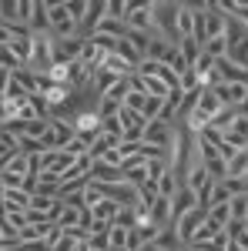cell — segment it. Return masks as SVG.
<instances>
[{
  "mask_svg": "<svg viewBox=\"0 0 248 251\" xmlns=\"http://www.w3.org/2000/svg\"><path fill=\"white\" fill-rule=\"evenodd\" d=\"M231 194H228V188H225V181H218L215 188H211V198H208V208H215V204H225Z\"/></svg>",
  "mask_w": 248,
  "mask_h": 251,
  "instance_id": "cell-42",
  "label": "cell"
},
{
  "mask_svg": "<svg viewBox=\"0 0 248 251\" xmlns=\"http://www.w3.org/2000/svg\"><path fill=\"white\" fill-rule=\"evenodd\" d=\"M168 50H171V47H168V44H165L161 37H151V44H148V54H144V57H148V60H158V64H161ZM144 57H141V60H144Z\"/></svg>",
  "mask_w": 248,
  "mask_h": 251,
  "instance_id": "cell-27",
  "label": "cell"
},
{
  "mask_svg": "<svg viewBox=\"0 0 248 251\" xmlns=\"http://www.w3.org/2000/svg\"><path fill=\"white\" fill-rule=\"evenodd\" d=\"M178 50H181V57L188 60V67H194V60L201 57V47H198V44H194L191 37H185V40H181V47H178Z\"/></svg>",
  "mask_w": 248,
  "mask_h": 251,
  "instance_id": "cell-35",
  "label": "cell"
},
{
  "mask_svg": "<svg viewBox=\"0 0 248 251\" xmlns=\"http://www.w3.org/2000/svg\"><path fill=\"white\" fill-rule=\"evenodd\" d=\"M0 67L10 71V74H17V71H24V60H20L10 47H0Z\"/></svg>",
  "mask_w": 248,
  "mask_h": 251,
  "instance_id": "cell-23",
  "label": "cell"
},
{
  "mask_svg": "<svg viewBox=\"0 0 248 251\" xmlns=\"http://www.w3.org/2000/svg\"><path fill=\"white\" fill-rule=\"evenodd\" d=\"M128 91H131V77H117V80H114V87H111V91H108L104 97H111V100H117V104H124Z\"/></svg>",
  "mask_w": 248,
  "mask_h": 251,
  "instance_id": "cell-29",
  "label": "cell"
},
{
  "mask_svg": "<svg viewBox=\"0 0 248 251\" xmlns=\"http://www.w3.org/2000/svg\"><path fill=\"white\" fill-rule=\"evenodd\" d=\"M205 171H208L211 181H225V177H228V161H221V157H211V161H205Z\"/></svg>",
  "mask_w": 248,
  "mask_h": 251,
  "instance_id": "cell-24",
  "label": "cell"
},
{
  "mask_svg": "<svg viewBox=\"0 0 248 251\" xmlns=\"http://www.w3.org/2000/svg\"><path fill=\"white\" fill-rule=\"evenodd\" d=\"M37 238H44L37 225H24V228L17 231V241H20V245H24V241H37Z\"/></svg>",
  "mask_w": 248,
  "mask_h": 251,
  "instance_id": "cell-46",
  "label": "cell"
},
{
  "mask_svg": "<svg viewBox=\"0 0 248 251\" xmlns=\"http://www.w3.org/2000/svg\"><path fill=\"white\" fill-rule=\"evenodd\" d=\"M194 204H198V194L191 191V188H178L171 198V221H178L181 214H188Z\"/></svg>",
  "mask_w": 248,
  "mask_h": 251,
  "instance_id": "cell-5",
  "label": "cell"
},
{
  "mask_svg": "<svg viewBox=\"0 0 248 251\" xmlns=\"http://www.w3.org/2000/svg\"><path fill=\"white\" fill-rule=\"evenodd\" d=\"M178 251H194V245H181V248H178Z\"/></svg>",
  "mask_w": 248,
  "mask_h": 251,
  "instance_id": "cell-56",
  "label": "cell"
},
{
  "mask_svg": "<svg viewBox=\"0 0 248 251\" xmlns=\"http://www.w3.org/2000/svg\"><path fill=\"white\" fill-rule=\"evenodd\" d=\"M235 245H242V248H245V251H248V231H245V234H242V238H235Z\"/></svg>",
  "mask_w": 248,
  "mask_h": 251,
  "instance_id": "cell-52",
  "label": "cell"
},
{
  "mask_svg": "<svg viewBox=\"0 0 248 251\" xmlns=\"http://www.w3.org/2000/svg\"><path fill=\"white\" fill-rule=\"evenodd\" d=\"M27 208H30V191L14 188V191L3 194V211H27Z\"/></svg>",
  "mask_w": 248,
  "mask_h": 251,
  "instance_id": "cell-10",
  "label": "cell"
},
{
  "mask_svg": "<svg viewBox=\"0 0 248 251\" xmlns=\"http://www.w3.org/2000/svg\"><path fill=\"white\" fill-rule=\"evenodd\" d=\"M215 234H221V228H215V225H211L208 218H205V225H201V228L194 231V238H191V245H205V241H211Z\"/></svg>",
  "mask_w": 248,
  "mask_h": 251,
  "instance_id": "cell-34",
  "label": "cell"
},
{
  "mask_svg": "<svg viewBox=\"0 0 248 251\" xmlns=\"http://www.w3.org/2000/svg\"><path fill=\"white\" fill-rule=\"evenodd\" d=\"M194 111H198V114H205V117L211 121V117L221 111V100L215 97V91H211V87H201V94H198V104H194Z\"/></svg>",
  "mask_w": 248,
  "mask_h": 251,
  "instance_id": "cell-7",
  "label": "cell"
},
{
  "mask_svg": "<svg viewBox=\"0 0 248 251\" xmlns=\"http://www.w3.org/2000/svg\"><path fill=\"white\" fill-rule=\"evenodd\" d=\"M161 64H165V67H171L178 77H185V74L191 71V67H188V60L181 57V50H178V47H171V50L165 54V60H161Z\"/></svg>",
  "mask_w": 248,
  "mask_h": 251,
  "instance_id": "cell-14",
  "label": "cell"
},
{
  "mask_svg": "<svg viewBox=\"0 0 248 251\" xmlns=\"http://www.w3.org/2000/svg\"><path fill=\"white\" fill-rule=\"evenodd\" d=\"M91 181H97V184H117V181H124V171L117 164H108V161H94L91 164Z\"/></svg>",
  "mask_w": 248,
  "mask_h": 251,
  "instance_id": "cell-4",
  "label": "cell"
},
{
  "mask_svg": "<svg viewBox=\"0 0 248 251\" xmlns=\"http://www.w3.org/2000/svg\"><path fill=\"white\" fill-rule=\"evenodd\" d=\"M201 50H205L208 57L218 60V57H225V54H228V44H225V37H215V40H208V44H205Z\"/></svg>",
  "mask_w": 248,
  "mask_h": 251,
  "instance_id": "cell-37",
  "label": "cell"
},
{
  "mask_svg": "<svg viewBox=\"0 0 248 251\" xmlns=\"http://www.w3.org/2000/svg\"><path fill=\"white\" fill-rule=\"evenodd\" d=\"M111 248H124V241H128V228H117V225H111Z\"/></svg>",
  "mask_w": 248,
  "mask_h": 251,
  "instance_id": "cell-47",
  "label": "cell"
},
{
  "mask_svg": "<svg viewBox=\"0 0 248 251\" xmlns=\"http://www.w3.org/2000/svg\"><path fill=\"white\" fill-rule=\"evenodd\" d=\"M124 40L134 47L138 57H144V54H148V44H151V34H144V30H131V27H128V37H124Z\"/></svg>",
  "mask_w": 248,
  "mask_h": 251,
  "instance_id": "cell-18",
  "label": "cell"
},
{
  "mask_svg": "<svg viewBox=\"0 0 248 251\" xmlns=\"http://www.w3.org/2000/svg\"><path fill=\"white\" fill-rule=\"evenodd\" d=\"M67 14H71V20L81 27L84 17H87V0H67Z\"/></svg>",
  "mask_w": 248,
  "mask_h": 251,
  "instance_id": "cell-36",
  "label": "cell"
},
{
  "mask_svg": "<svg viewBox=\"0 0 248 251\" xmlns=\"http://www.w3.org/2000/svg\"><path fill=\"white\" fill-rule=\"evenodd\" d=\"M81 211H84V208H64V211H60V228H64V231H71V228H77V225H81Z\"/></svg>",
  "mask_w": 248,
  "mask_h": 251,
  "instance_id": "cell-32",
  "label": "cell"
},
{
  "mask_svg": "<svg viewBox=\"0 0 248 251\" xmlns=\"http://www.w3.org/2000/svg\"><path fill=\"white\" fill-rule=\"evenodd\" d=\"M225 34V14H205V37L215 40Z\"/></svg>",
  "mask_w": 248,
  "mask_h": 251,
  "instance_id": "cell-20",
  "label": "cell"
},
{
  "mask_svg": "<svg viewBox=\"0 0 248 251\" xmlns=\"http://www.w3.org/2000/svg\"><path fill=\"white\" fill-rule=\"evenodd\" d=\"M154 198H161V191H158V181H144V184H138V201H141V204H148V208H151Z\"/></svg>",
  "mask_w": 248,
  "mask_h": 251,
  "instance_id": "cell-25",
  "label": "cell"
},
{
  "mask_svg": "<svg viewBox=\"0 0 248 251\" xmlns=\"http://www.w3.org/2000/svg\"><path fill=\"white\" fill-rule=\"evenodd\" d=\"M54 67V37L51 34H34V50L24 71H30L34 77H44L47 71Z\"/></svg>",
  "mask_w": 248,
  "mask_h": 251,
  "instance_id": "cell-1",
  "label": "cell"
},
{
  "mask_svg": "<svg viewBox=\"0 0 248 251\" xmlns=\"http://www.w3.org/2000/svg\"><path fill=\"white\" fill-rule=\"evenodd\" d=\"M161 107H165L161 97H148L144 107H141V117H144V121H158V117H161Z\"/></svg>",
  "mask_w": 248,
  "mask_h": 251,
  "instance_id": "cell-31",
  "label": "cell"
},
{
  "mask_svg": "<svg viewBox=\"0 0 248 251\" xmlns=\"http://www.w3.org/2000/svg\"><path fill=\"white\" fill-rule=\"evenodd\" d=\"M30 34H51V20H47V0H34V14H30Z\"/></svg>",
  "mask_w": 248,
  "mask_h": 251,
  "instance_id": "cell-6",
  "label": "cell"
},
{
  "mask_svg": "<svg viewBox=\"0 0 248 251\" xmlns=\"http://www.w3.org/2000/svg\"><path fill=\"white\" fill-rule=\"evenodd\" d=\"M108 20H124L128 24V7H124V0H108Z\"/></svg>",
  "mask_w": 248,
  "mask_h": 251,
  "instance_id": "cell-38",
  "label": "cell"
},
{
  "mask_svg": "<svg viewBox=\"0 0 248 251\" xmlns=\"http://www.w3.org/2000/svg\"><path fill=\"white\" fill-rule=\"evenodd\" d=\"M245 231H248V221H238V218H231L228 225H225V234H228V241H235V238H242Z\"/></svg>",
  "mask_w": 248,
  "mask_h": 251,
  "instance_id": "cell-43",
  "label": "cell"
},
{
  "mask_svg": "<svg viewBox=\"0 0 248 251\" xmlns=\"http://www.w3.org/2000/svg\"><path fill=\"white\" fill-rule=\"evenodd\" d=\"M0 20L10 27V24H17V0H0Z\"/></svg>",
  "mask_w": 248,
  "mask_h": 251,
  "instance_id": "cell-39",
  "label": "cell"
},
{
  "mask_svg": "<svg viewBox=\"0 0 248 251\" xmlns=\"http://www.w3.org/2000/svg\"><path fill=\"white\" fill-rule=\"evenodd\" d=\"M141 245H144V241L138 238V231H128V241H124V248H128V251H141Z\"/></svg>",
  "mask_w": 248,
  "mask_h": 251,
  "instance_id": "cell-50",
  "label": "cell"
},
{
  "mask_svg": "<svg viewBox=\"0 0 248 251\" xmlns=\"http://www.w3.org/2000/svg\"><path fill=\"white\" fill-rule=\"evenodd\" d=\"M211 91H215L218 100H221V107H238V104L245 100V94H248L245 84H225V80H218Z\"/></svg>",
  "mask_w": 248,
  "mask_h": 251,
  "instance_id": "cell-3",
  "label": "cell"
},
{
  "mask_svg": "<svg viewBox=\"0 0 248 251\" xmlns=\"http://www.w3.org/2000/svg\"><path fill=\"white\" fill-rule=\"evenodd\" d=\"M148 214H151V221L154 225H174L171 221V198H154V204L148 208Z\"/></svg>",
  "mask_w": 248,
  "mask_h": 251,
  "instance_id": "cell-9",
  "label": "cell"
},
{
  "mask_svg": "<svg viewBox=\"0 0 248 251\" xmlns=\"http://www.w3.org/2000/svg\"><path fill=\"white\" fill-rule=\"evenodd\" d=\"M54 201H57V198H51V194H40V191L30 194V208H37V211H47Z\"/></svg>",
  "mask_w": 248,
  "mask_h": 251,
  "instance_id": "cell-45",
  "label": "cell"
},
{
  "mask_svg": "<svg viewBox=\"0 0 248 251\" xmlns=\"http://www.w3.org/2000/svg\"><path fill=\"white\" fill-rule=\"evenodd\" d=\"M71 124H74V134L84 137V141H94L101 134V117H97V111H81Z\"/></svg>",
  "mask_w": 248,
  "mask_h": 251,
  "instance_id": "cell-2",
  "label": "cell"
},
{
  "mask_svg": "<svg viewBox=\"0 0 248 251\" xmlns=\"http://www.w3.org/2000/svg\"><path fill=\"white\" fill-rule=\"evenodd\" d=\"M94 34H101V37H111V40H124L128 37V24H124V20H101V24H97V30Z\"/></svg>",
  "mask_w": 248,
  "mask_h": 251,
  "instance_id": "cell-11",
  "label": "cell"
},
{
  "mask_svg": "<svg viewBox=\"0 0 248 251\" xmlns=\"http://www.w3.org/2000/svg\"><path fill=\"white\" fill-rule=\"evenodd\" d=\"M141 251H161V248H154V245H141Z\"/></svg>",
  "mask_w": 248,
  "mask_h": 251,
  "instance_id": "cell-55",
  "label": "cell"
},
{
  "mask_svg": "<svg viewBox=\"0 0 248 251\" xmlns=\"http://www.w3.org/2000/svg\"><path fill=\"white\" fill-rule=\"evenodd\" d=\"M121 107H124V104H117V100H111V97H101V104H97V117H101V121L117 117V114H121Z\"/></svg>",
  "mask_w": 248,
  "mask_h": 251,
  "instance_id": "cell-30",
  "label": "cell"
},
{
  "mask_svg": "<svg viewBox=\"0 0 248 251\" xmlns=\"http://www.w3.org/2000/svg\"><path fill=\"white\" fill-rule=\"evenodd\" d=\"M231 134H238V137H245L248 141V117H235V124L228 127Z\"/></svg>",
  "mask_w": 248,
  "mask_h": 251,
  "instance_id": "cell-49",
  "label": "cell"
},
{
  "mask_svg": "<svg viewBox=\"0 0 248 251\" xmlns=\"http://www.w3.org/2000/svg\"><path fill=\"white\" fill-rule=\"evenodd\" d=\"M134 231H138V238H141L144 245H154V238L161 234V225H154V221H144V225H138Z\"/></svg>",
  "mask_w": 248,
  "mask_h": 251,
  "instance_id": "cell-33",
  "label": "cell"
},
{
  "mask_svg": "<svg viewBox=\"0 0 248 251\" xmlns=\"http://www.w3.org/2000/svg\"><path fill=\"white\" fill-rule=\"evenodd\" d=\"M208 181V171H205V164H194L188 171V177H185V188H191V191H198L201 184Z\"/></svg>",
  "mask_w": 248,
  "mask_h": 251,
  "instance_id": "cell-26",
  "label": "cell"
},
{
  "mask_svg": "<svg viewBox=\"0 0 248 251\" xmlns=\"http://www.w3.org/2000/svg\"><path fill=\"white\" fill-rule=\"evenodd\" d=\"M138 77H141V74H138ZM141 80H144V94H148V97H161V100H165V97L171 94V91H168V84L158 77V74H151V77H141Z\"/></svg>",
  "mask_w": 248,
  "mask_h": 251,
  "instance_id": "cell-17",
  "label": "cell"
},
{
  "mask_svg": "<svg viewBox=\"0 0 248 251\" xmlns=\"http://www.w3.org/2000/svg\"><path fill=\"white\" fill-rule=\"evenodd\" d=\"M3 194H7V188H3V184H0V201H3Z\"/></svg>",
  "mask_w": 248,
  "mask_h": 251,
  "instance_id": "cell-57",
  "label": "cell"
},
{
  "mask_svg": "<svg viewBox=\"0 0 248 251\" xmlns=\"http://www.w3.org/2000/svg\"><path fill=\"white\" fill-rule=\"evenodd\" d=\"M228 208H231V218L248 221V191L245 194H231V198H228Z\"/></svg>",
  "mask_w": 248,
  "mask_h": 251,
  "instance_id": "cell-22",
  "label": "cell"
},
{
  "mask_svg": "<svg viewBox=\"0 0 248 251\" xmlns=\"http://www.w3.org/2000/svg\"><path fill=\"white\" fill-rule=\"evenodd\" d=\"M3 154H14V151H10V148H7V144L0 141V157H3Z\"/></svg>",
  "mask_w": 248,
  "mask_h": 251,
  "instance_id": "cell-53",
  "label": "cell"
},
{
  "mask_svg": "<svg viewBox=\"0 0 248 251\" xmlns=\"http://www.w3.org/2000/svg\"><path fill=\"white\" fill-rule=\"evenodd\" d=\"M124 181L134 184V188L144 184V181H148V164H141V168H128V171H124Z\"/></svg>",
  "mask_w": 248,
  "mask_h": 251,
  "instance_id": "cell-40",
  "label": "cell"
},
{
  "mask_svg": "<svg viewBox=\"0 0 248 251\" xmlns=\"http://www.w3.org/2000/svg\"><path fill=\"white\" fill-rule=\"evenodd\" d=\"M97 161H108V164H117V168H121V161H124V157H121V151H117V148H111L108 154H104V157H97Z\"/></svg>",
  "mask_w": 248,
  "mask_h": 251,
  "instance_id": "cell-51",
  "label": "cell"
},
{
  "mask_svg": "<svg viewBox=\"0 0 248 251\" xmlns=\"http://www.w3.org/2000/svg\"><path fill=\"white\" fill-rule=\"evenodd\" d=\"M158 191H161V198H174V191H178V177L168 171L161 181H158Z\"/></svg>",
  "mask_w": 248,
  "mask_h": 251,
  "instance_id": "cell-41",
  "label": "cell"
},
{
  "mask_svg": "<svg viewBox=\"0 0 248 251\" xmlns=\"http://www.w3.org/2000/svg\"><path fill=\"white\" fill-rule=\"evenodd\" d=\"M114 225H117V228L134 231V228H138V211H134V208H121V211L114 214Z\"/></svg>",
  "mask_w": 248,
  "mask_h": 251,
  "instance_id": "cell-28",
  "label": "cell"
},
{
  "mask_svg": "<svg viewBox=\"0 0 248 251\" xmlns=\"http://www.w3.org/2000/svg\"><path fill=\"white\" fill-rule=\"evenodd\" d=\"M225 251H245V248H242V245H235V241H228V248H225Z\"/></svg>",
  "mask_w": 248,
  "mask_h": 251,
  "instance_id": "cell-54",
  "label": "cell"
},
{
  "mask_svg": "<svg viewBox=\"0 0 248 251\" xmlns=\"http://www.w3.org/2000/svg\"><path fill=\"white\" fill-rule=\"evenodd\" d=\"M47 20H51V27H57V24H64V20H71V14H67V0H47Z\"/></svg>",
  "mask_w": 248,
  "mask_h": 251,
  "instance_id": "cell-19",
  "label": "cell"
},
{
  "mask_svg": "<svg viewBox=\"0 0 248 251\" xmlns=\"http://www.w3.org/2000/svg\"><path fill=\"white\" fill-rule=\"evenodd\" d=\"M117 211H121V204L108 201V198H101L94 208H91V218H94V221H108V225H114V214Z\"/></svg>",
  "mask_w": 248,
  "mask_h": 251,
  "instance_id": "cell-12",
  "label": "cell"
},
{
  "mask_svg": "<svg viewBox=\"0 0 248 251\" xmlns=\"http://www.w3.org/2000/svg\"><path fill=\"white\" fill-rule=\"evenodd\" d=\"M144 100H148V94H141V91H128V97H124V107H131V111H138V114H141Z\"/></svg>",
  "mask_w": 248,
  "mask_h": 251,
  "instance_id": "cell-44",
  "label": "cell"
},
{
  "mask_svg": "<svg viewBox=\"0 0 248 251\" xmlns=\"http://www.w3.org/2000/svg\"><path fill=\"white\" fill-rule=\"evenodd\" d=\"M0 251H17V248H0Z\"/></svg>",
  "mask_w": 248,
  "mask_h": 251,
  "instance_id": "cell-58",
  "label": "cell"
},
{
  "mask_svg": "<svg viewBox=\"0 0 248 251\" xmlns=\"http://www.w3.org/2000/svg\"><path fill=\"white\" fill-rule=\"evenodd\" d=\"M174 20H178V34H181V40L194 34V10H191V3L178 0V17Z\"/></svg>",
  "mask_w": 248,
  "mask_h": 251,
  "instance_id": "cell-8",
  "label": "cell"
},
{
  "mask_svg": "<svg viewBox=\"0 0 248 251\" xmlns=\"http://www.w3.org/2000/svg\"><path fill=\"white\" fill-rule=\"evenodd\" d=\"M154 248H161V251H178L181 248V238L174 231V225H165V228H161V234L154 238Z\"/></svg>",
  "mask_w": 248,
  "mask_h": 251,
  "instance_id": "cell-13",
  "label": "cell"
},
{
  "mask_svg": "<svg viewBox=\"0 0 248 251\" xmlns=\"http://www.w3.org/2000/svg\"><path fill=\"white\" fill-rule=\"evenodd\" d=\"M208 221L215 225V228H221V231H225V225L231 221V208H228V201H225V204H215V208H208Z\"/></svg>",
  "mask_w": 248,
  "mask_h": 251,
  "instance_id": "cell-21",
  "label": "cell"
},
{
  "mask_svg": "<svg viewBox=\"0 0 248 251\" xmlns=\"http://www.w3.org/2000/svg\"><path fill=\"white\" fill-rule=\"evenodd\" d=\"M235 117H238V111H235V107H221V111L208 121V127H215V131H221V134H225L231 124H235Z\"/></svg>",
  "mask_w": 248,
  "mask_h": 251,
  "instance_id": "cell-15",
  "label": "cell"
},
{
  "mask_svg": "<svg viewBox=\"0 0 248 251\" xmlns=\"http://www.w3.org/2000/svg\"><path fill=\"white\" fill-rule=\"evenodd\" d=\"M225 188H228V194H245L248 191L245 177H225Z\"/></svg>",
  "mask_w": 248,
  "mask_h": 251,
  "instance_id": "cell-48",
  "label": "cell"
},
{
  "mask_svg": "<svg viewBox=\"0 0 248 251\" xmlns=\"http://www.w3.org/2000/svg\"><path fill=\"white\" fill-rule=\"evenodd\" d=\"M248 174V144L242 151H235V157L228 161V177H245Z\"/></svg>",
  "mask_w": 248,
  "mask_h": 251,
  "instance_id": "cell-16",
  "label": "cell"
}]
</instances>
